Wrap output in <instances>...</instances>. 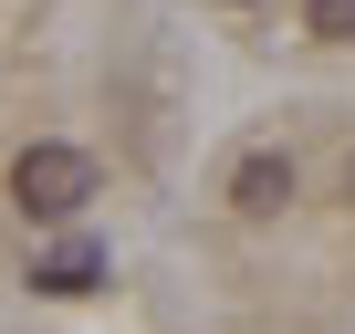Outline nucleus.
I'll return each mask as SVG.
<instances>
[{"label": "nucleus", "instance_id": "obj_4", "mask_svg": "<svg viewBox=\"0 0 355 334\" xmlns=\"http://www.w3.org/2000/svg\"><path fill=\"white\" fill-rule=\"evenodd\" d=\"M303 32L313 42H355V0H303Z\"/></svg>", "mask_w": 355, "mask_h": 334}, {"label": "nucleus", "instance_id": "obj_1", "mask_svg": "<svg viewBox=\"0 0 355 334\" xmlns=\"http://www.w3.org/2000/svg\"><path fill=\"white\" fill-rule=\"evenodd\" d=\"M11 199H21L32 220H73V209L94 199V157H84V146H21V157H11Z\"/></svg>", "mask_w": 355, "mask_h": 334}, {"label": "nucleus", "instance_id": "obj_2", "mask_svg": "<svg viewBox=\"0 0 355 334\" xmlns=\"http://www.w3.org/2000/svg\"><path fill=\"white\" fill-rule=\"evenodd\" d=\"M282 199H293V157H272V146H251V157L230 167V209H241V220H272Z\"/></svg>", "mask_w": 355, "mask_h": 334}, {"label": "nucleus", "instance_id": "obj_5", "mask_svg": "<svg viewBox=\"0 0 355 334\" xmlns=\"http://www.w3.org/2000/svg\"><path fill=\"white\" fill-rule=\"evenodd\" d=\"M345 199H355V167H345Z\"/></svg>", "mask_w": 355, "mask_h": 334}, {"label": "nucleus", "instance_id": "obj_3", "mask_svg": "<svg viewBox=\"0 0 355 334\" xmlns=\"http://www.w3.org/2000/svg\"><path fill=\"white\" fill-rule=\"evenodd\" d=\"M94 272H105V251H94V240H63V251H42V261H32V282H42V292H94Z\"/></svg>", "mask_w": 355, "mask_h": 334}]
</instances>
